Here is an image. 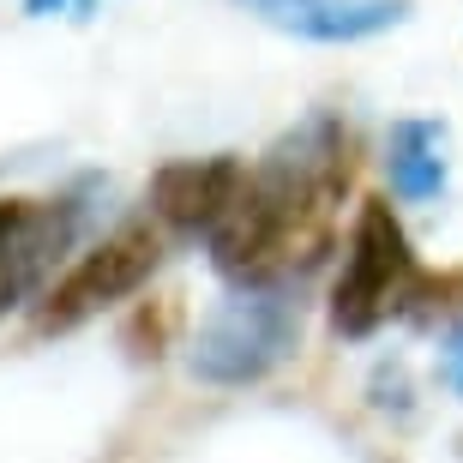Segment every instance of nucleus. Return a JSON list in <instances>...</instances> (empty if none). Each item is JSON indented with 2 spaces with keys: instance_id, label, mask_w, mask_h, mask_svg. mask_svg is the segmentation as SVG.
I'll return each mask as SVG.
<instances>
[{
  "instance_id": "1",
  "label": "nucleus",
  "mask_w": 463,
  "mask_h": 463,
  "mask_svg": "<svg viewBox=\"0 0 463 463\" xmlns=\"http://www.w3.org/2000/svg\"><path fill=\"white\" fill-rule=\"evenodd\" d=\"M355 175V138L337 115L313 109L301 127L277 138L265 163L247 169L235 211L211 235V265L235 295L283 289L313 271L337 241V211Z\"/></svg>"
},
{
  "instance_id": "3",
  "label": "nucleus",
  "mask_w": 463,
  "mask_h": 463,
  "mask_svg": "<svg viewBox=\"0 0 463 463\" xmlns=\"http://www.w3.org/2000/svg\"><path fill=\"white\" fill-rule=\"evenodd\" d=\"M301 344V307L283 289H247L211 307L193 331L187 373L199 385H253Z\"/></svg>"
},
{
  "instance_id": "12",
  "label": "nucleus",
  "mask_w": 463,
  "mask_h": 463,
  "mask_svg": "<svg viewBox=\"0 0 463 463\" xmlns=\"http://www.w3.org/2000/svg\"><path fill=\"white\" fill-rule=\"evenodd\" d=\"M235 6H247V13H259V18H265V24H271L277 13H289L295 0H235Z\"/></svg>"
},
{
  "instance_id": "7",
  "label": "nucleus",
  "mask_w": 463,
  "mask_h": 463,
  "mask_svg": "<svg viewBox=\"0 0 463 463\" xmlns=\"http://www.w3.org/2000/svg\"><path fill=\"white\" fill-rule=\"evenodd\" d=\"M403 18H410V0H295L271 24L301 43H367V36L397 31Z\"/></svg>"
},
{
  "instance_id": "9",
  "label": "nucleus",
  "mask_w": 463,
  "mask_h": 463,
  "mask_svg": "<svg viewBox=\"0 0 463 463\" xmlns=\"http://www.w3.org/2000/svg\"><path fill=\"white\" fill-rule=\"evenodd\" d=\"M18 6H24V18H67V24H79V18L109 13L115 0H18Z\"/></svg>"
},
{
  "instance_id": "11",
  "label": "nucleus",
  "mask_w": 463,
  "mask_h": 463,
  "mask_svg": "<svg viewBox=\"0 0 463 463\" xmlns=\"http://www.w3.org/2000/svg\"><path fill=\"white\" fill-rule=\"evenodd\" d=\"M24 217H31V199H0V253H6V241L24 229Z\"/></svg>"
},
{
  "instance_id": "2",
  "label": "nucleus",
  "mask_w": 463,
  "mask_h": 463,
  "mask_svg": "<svg viewBox=\"0 0 463 463\" xmlns=\"http://www.w3.org/2000/svg\"><path fill=\"white\" fill-rule=\"evenodd\" d=\"M421 289V265H415V241L397 223L385 199H361L355 223L344 241V271L331 289V331L337 337H373L392 313H403Z\"/></svg>"
},
{
  "instance_id": "8",
  "label": "nucleus",
  "mask_w": 463,
  "mask_h": 463,
  "mask_svg": "<svg viewBox=\"0 0 463 463\" xmlns=\"http://www.w3.org/2000/svg\"><path fill=\"white\" fill-rule=\"evenodd\" d=\"M446 127L428 115H403L392 120V133H385V175H392V193L397 199H410V205H428L446 193Z\"/></svg>"
},
{
  "instance_id": "5",
  "label": "nucleus",
  "mask_w": 463,
  "mask_h": 463,
  "mask_svg": "<svg viewBox=\"0 0 463 463\" xmlns=\"http://www.w3.org/2000/svg\"><path fill=\"white\" fill-rule=\"evenodd\" d=\"M241 187H247V169L241 156L217 151V156H175L151 175V217L169 235H217L223 217L235 211Z\"/></svg>"
},
{
  "instance_id": "10",
  "label": "nucleus",
  "mask_w": 463,
  "mask_h": 463,
  "mask_svg": "<svg viewBox=\"0 0 463 463\" xmlns=\"http://www.w3.org/2000/svg\"><path fill=\"white\" fill-rule=\"evenodd\" d=\"M439 385H446L451 397H463V319L439 337Z\"/></svg>"
},
{
  "instance_id": "6",
  "label": "nucleus",
  "mask_w": 463,
  "mask_h": 463,
  "mask_svg": "<svg viewBox=\"0 0 463 463\" xmlns=\"http://www.w3.org/2000/svg\"><path fill=\"white\" fill-rule=\"evenodd\" d=\"M85 223V193H61V199H31V217L6 241V253H0V319L24 301H43L49 295V271L61 265V253L72 247Z\"/></svg>"
},
{
  "instance_id": "4",
  "label": "nucleus",
  "mask_w": 463,
  "mask_h": 463,
  "mask_svg": "<svg viewBox=\"0 0 463 463\" xmlns=\"http://www.w3.org/2000/svg\"><path fill=\"white\" fill-rule=\"evenodd\" d=\"M156 265H163V235H156L151 223L115 229L109 241H97L90 253H79L67 271L49 283V295H43L36 313H31L36 337H67V331L90 326L97 313H109L115 301L145 289Z\"/></svg>"
}]
</instances>
